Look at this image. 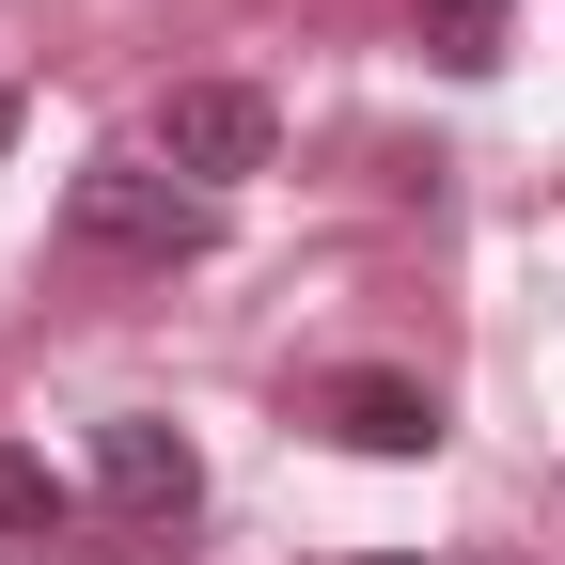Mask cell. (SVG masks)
I'll return each instance as SVG.
<instances>
[{
    "mask_svg": "<svg viewBox=\"0 0 565 565\" xmlns=\"http://www.w3.org/2000/svg\"><path fill=\"white\" fill-rule=\"evenodd\" d=\"M63 236L110 252V267H189V252H221V204H204L189 173H158V158H95L79 189H63Z\"/></svg>",
    "mask_w": 565,
    "mask_h": 565,
    "instance_id": "6da1fadb",
    "label": "cell"
},
{
    "mask_svg": "<svg viewBox=\"0 0 565 565\" xmlns=\"http://www.w3.org/2000/svg\"><path fill=\"white\" fill-rule=\"evenodd\" d=\"M503 17H519V0H408V32H424L440 79H487V63H503Z\"/></svg>",
    "mask_w": 565,
    "mask_h": 565,
    "instance_id": "5b68a950",
    "label": "cell"
},
{
    "mask_svg": "<svg viewBox=\"0 0 565 565\" xmlns=\"http://www.w3.org/2000/svg\"><path fill=\"white\" fill-rule=\"evenodd\" d=\"M63 519H79V487H63L32 440H0V534H17V550H47Z\"/></svg>",
    "mask_w": 565,
    "mask_h": 565,
    "instance_id": "8992f818",
    "label": "cell"
},
{
    "mask_svg": "<svg viewBox=\"0 0 565 565\" xmlns=\"http://www.w3.org/2000/svg\"><path fill=\"white\" fill-rule=\"evenodd\" d=\"M95 503L110 519H141V534H173V519H204V456L173 440V424H95Z\"/></svg>",
    "mask_w": 565,
    "mask_h": 565,
    "instance_id": "3957f363",
    "label": "cell"
},
{
    "mask_svg": "<svg viewBox=\"0 0 565 565\" xmlns=\"http://www.w3.org/2000/svg\"><path fill=\"white\" fill-rule=\"evenodd\" d=\"M315 424H330L345 456H440V393H424V377H393V362L315 377Z\"/></svg>",
    "mask_w": 565,
    "mask_h": 565,
    "instance_id": "277c9868",
    "label": "cell"
},
{
    "mask_svg": "<svg viewBox=\"0 0 565 565\" xmlns=\"http://www.w3.org/2000/svg\"><path fill=\"white\" fill-rule=\"evenodd\" d=\"M393 565H408V550H393Z\"/></svg>",
    "mask_w": 565,
    "mask_h": 565,
    "instance_id": "ba28073f",
    "label": "cell"
},
{
    "mask_svg": "<svg viewBox=\"0 0 565 565\" xmlns=\"http://www.w3.org/2000/svg\"><path fill=\"white\" fill-rule=\"evenodd\" d=\"M267 141H282V110H267L252 79H173V95H158V173H189L204 204H221L236 173H267Z\"/></svg>",
    "mask_w": 565,
    "mask_h": 565,
    "instance_id": "7a4b0ae2",
    "label": "cell"
},
{
    "mask_svg": "<svg viewBox=\"0 0 565 565\" xmlns=\"http://www.w3.org/2000/svg\"><path fill=\"white\" fill-rule=\"evenodd\" d=\"M0 141H17V95H0Z\"/></svg>",
    "mask_w": 565,
    "mask_h": 565,
    "instance_id": "52a82bcc",
    "label": "cell"
}]
</instances>
